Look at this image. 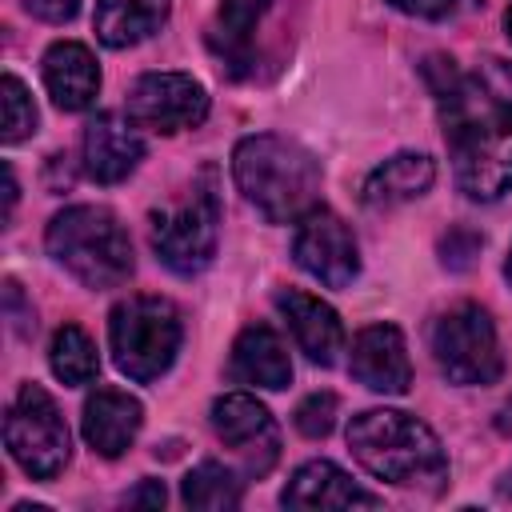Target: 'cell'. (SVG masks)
<instances>
[{
    "mask_svg": "<svg viewBox=\"0 0 512 512\" xmlns=\"http://www.w3.org/2000/svg\"><path fill=\"white\" fill-rule=\"evenodd\" d=\"M424 80L436 96L456 188L468 200H500L512 188V120L492 104L476 76H464L452 56H428Z\"/></svg>",
    "mask_w": 512,
    "mask_h": 512,
    "instance_id": "1",
    "label": "cell"
},
{
    "mask_svg": "<svg viewBox=\"0 0 512 512\" xmlns=\"http://www.w3.org/2000/svg\"><path fill=\"white\" fill-rule=\"evenodd\" d=\"M348 448L356 464L396 488L440 492L448 480V456L440 436L412 412L400 408H368L348 424Z\"/></svg>",
    "mask_w": 512,
    "mask_h": 512,
    "instance_id": "2",
    "label": "cell"
},
{
    "mask_svg": "<svg viewBox=\"0 0 512 512\" xmlns=\"http://www.w3.org/2000/svg\"><path fill=\"white\" fill-rule=\"evenodd\" d=\"M232 180L268 224H296L320 204V160L276 132L244 136L232 148Z\"/></svg>",
    "mask_w": 512,
    "mask_h": 512,
    "instance_id": "3",
    "label": "cell"
},
{
    "mask_svg": "<svg viewBox=\"0 0 512 512\" xmlns=\"http://www.w3.org/2000/svg\"><path fill=\"white\" fill-rule=\"evenodd\" d=\"M44 248L76 284L92 292L120 288L136 268L132 240L116 220V212L104 204L60 208L44 228Z\"/></svg>",
    "mask_w": 512,
    "mask_h": 512,
    "instance_id": "4",
    "label": "cell"
},
{
    "mask_svg": "<svg viewBox=\"0 0 512 512\" xmlns=\"http://www.w3.org/2000/svg\"><path fill=\"white\" fill-rule=\"evenodd\" d=\"M180 340H184V320L168 296H128L108 312L112 360L136 384L160 380L176 364Z\"/></svg>",
    "mask_w": 512,
    "mask_h": 512,
    "instance_id": "5",
    "label": "cell"
},
{
    "mask_svg": "<svg viewBox=\"0 0 512 512\" xmlns=\"http://www.w3.org/2000/svg\"><path fill=\"white\" fill-rule=\"evenodd\" d=\"M220 240V196L212 184V172H204L192 192L152 216V252L156 260L176 276H200Z\"/></svg>",
    "mask_w": 512,
    "mask_h": 512,
    "instance_id": "6",
    "label": "cell"
},
{
    "mask_svg": "<svg viewBox=\"0 0 512 512\" xmlns=\"http://www.w3.org/2000/svg\"><path fill=\"white\" fill-rule=\"evenodd\" d=\"M432 360L448 384L476 388L504 376V352L492 316L480 304H456L432 324Z\"/></svg>",
    "mask_w": 512,
    "mask_h": 512,
    "instance_id": "7",
    "label": "cell"
},
{
    "mask_svg": "<svg viewBox=\"0 0 512 512\" xmlns=\"http://www.w3.org/2000/svg\"><path fill=\"white\" fill-rule=\"evenodd\" d=\"M4 444H8V456L32 480H52L68 464V452H72L68 424H64L56 400L40 384H24L16 392V400L8 404Z\"/></svg>",
    "mask_w": 512,
    "mask_h": 512,
    "instance_id": "8",
    "label": "cell"
},
{
    "mask_svg": "<svg viewBox=\"0 0 512 512\" xmlns=\"http://www.w3.org/2000/svg\"><path fill=\"white\" fill-rule=\"evenodd\" d=\"M128 120L152 132H188L208 120V88L188 72H144L128 88Z\"/></svg>",
    "mask_w": 512,
    "mask_h": 512,
    "instance_id": "9",
    "label": "cell"
},
{
    "mask_svg": "<svg viewBox=\"0 0 512 512\" xmlns=\"http://www.w3.org/2000/svg\"><path fill=\"white\" fill-rule=\"evenodd\" d=\"M292 260L324 288H352L360 276V248L352 228L324 204L304 212L292 232Z\"/></svg>",
    "mask_w": 512,
    "mask_h": 512,
    "instance_id": "10",
    "label": "cell"
},
{
    "mask_svg": "<svg viewBox=\"0 0 512 512\" xmlns=\"http://www.w3.org/2000/svg\"><path fill=\"white\" fill-rule=\"evenodd\" d=\"M212 432L240 460L244 476H264L280 456V428L252 392H224L212 400Z\"/></svg>",
    "mask_w": 512,
    "mask_h": 512,
    "instance_id": "11",
    "label": "cell"
},
{
    "mask_svg": "<svg viewBox=\"0 0 512 512\" xmlns=\"http://www.w3.org/2000/svg\"><path fill=\"white\" fill-rule=\"evenodd\" d=\"M348 372L380 396H404L412 388V360H408V344L404 332L396 324H368L352 336V352H348Z\"/></svg>",
    "mask_w": 512,
    "mask_h": 512,
    "instance_id": "12",
    "label": "cell"
},
{
    "mask_svg": "<svg viewBox=\"0 0 512 512\" xmlns=\"http://www.w3.org/2000/svg\"><path fill=\"white\" fill-rule=\"evenodd\" d=\"M276 312L284 316L296 348L320 364V368H332L344 352V324H340V312L332 304H324L320 296L304 292V288H280L272 296Z\"/></svg>",
    "mask_w": 512,
    "mask_h": 512,
    "instance_id": "13",
    "label": "cell"
},
{
    "mask_svg": "<svg viewBox=\"0 0 512 512\" xmlns=\"http://www.w3.org/2000/svg\"><path fill=\"white\" fill-rule=\"evenodd\" d=\"M136 120H124L116 112H96L84 124V172L96 184H120L136 172V164L144 160V136L136 132Z\"/></svg>",
    "mask_w": 512,
    "mask_h": 512,
    "instance_id": "14",
    "label": "cell"
},
{
    "mask_svg": "<svg viewBox=\"0 0 512 512\" xmlns=\"http://www.w3.org/2000/svg\"><path fill=\"white\" fill-rule=\"evenodd\" d=\"M284 508H300V512H316V508H380V496L368 492L364 484H356L340 464L332 460H308L292 472V480L280 492Z\"/></svg>",
    "mask_w": 512,
    "mask_h": 512,
    "instance_id": "15",
    "label": "cell"
},
{
    "mask_svg": "<svg viewBox=\"0 0 512 512\" xmlns=\"http://www.w3.org/2000/svg\"><path fill=\"white\" fill-rule=\"evenodd\" d=\"M144 424V404L124 392V388H96L84 400V416H80V432L88 440V448L104 460H116L132 448L136 432Z\"/></svg>",
    "mask_w": 512,
    "mask_h": 512,
    "instance_id": "16",
    "label": "cell"
},
{
    "mask_svg": "<svg viewBox=\"0 0 512 512\" xmlns=\"http://www.w3.org/2000/svg\"><path fill=\"white\" fill-rule=\"evenodd\" d=\"M40 76H44V88L60 112H84L96 104L100 64H96L88 44H80V40L48 44V52L40 60Z\"/></svg>",
    "mask_w": 512,
    "mask_h": 512,
    "instance_id": "17",
    "label": "cell"
},
{
    "mask_svg": "<svg viewBox=\"0 0 512 512\" xmlns=\"http://www.w3.org/2000/svg\"><path fill=\"white\" fill-rule=\"evenodd\" d=\"M272 0H220L216 16L208 24V52L220 60V68L240 80L256 64V28L264 20Z\"/></svg>",
    "mask_w": 512,
    "mask_h": 512,
    "instance_id": "18",
    "label": "cell"
},
{
    "mask_svg": "<svg viewBox=\"0 0 512 512\" xmlns=\"http://www.w3.org/2000/svg\"><path fill=\"white\" fill-rule=\"evenodd\" d=\"M228 376L236 384H248V388H268V392L288 388L292 384V356H288L284 340L276 336V328H268V324L240 328V336L232 340Z\"/></svg>",
    "mask_w": 512,
    "mask_h": 512,
    "instance_id": "19",
    "label": "cell"
},
{
    "mask_svg": "<svg viewBox=\"0 0 512 512\" xmlns=\"http://www.w3.org/2000/svg\"><path fill=\"white\" fill-rule=\"evenodd\" d=\"M436 184V160L424 152H396L384 164H376L360 188L368 208H396L408 200H420Z\"/></svg>",
    "mask_w": 512,
    "mask_h": 512,
    "instance_id": "20",
    "label": "cell"
},
{
    "mask_svg": "<svg viewBox=\"0 0 512 512\" xmlns=\"http://www.w3.org/2000/svg\"><path fill=\"white\" fill-rule=\"evenodd\" d=\"M172 0H96L92 28L104 48H132L164 28Z\"/></svg>",
    "mask_w": 512,
    "mask_h": 512,
    "instance_id": "21",
    "label": "cell"
},
{
    "mask_svg": "<svg viewBox=\"0 0 512 512\" xmlns=\"http://www.w3.org/2000/svg\"><path fill=\"white\" fill-rule=\"evenodd\" d=\"M48 368L60 384L68 388H80V384H92L96 372H100V356H96V344L92 336L80 328V324H60L52 332V344H48Z\"/></svg>",
    "mask_w": 512,
    "mask_h": 512,
    "instance_id": "22",
    "label": "cell"
},
{
    "mask_svg": "<svg viewBox=\"0 0 512 512\" xmlns=\"http://www.w3.org/2000/svg\"><path fill=\"white\" fill-rule=\"evenodd\" d=\"M180 500L196 512H232V508H240V476L232 468H224L220 460H200L184 476Z\"/></svg>",
    "mask_w": 512,
    "mask_h": 512,
    "instance_id": "23",
    "label": "cell"
},
{
    "mask_svg": "<svg viewBox=\"0 0 512 512\" xmlns=\"http://www.w3.org/2000/svg\"><path fill=\"white\" fill-rule=\"evenodd\" d=\"M0 104H4V128H0V140L4 144H20L36 132V104H32V92L24 88L20 76L4 72L0 76Z\"/></svg>",
    "mask_w": 512,
    "mask_h": 512,
    "instance_id": "24",
    "label": "cell"
},
{
    "mask_svg": "<svg viewBox=\"0 0 512 512\" xmlns=\"http://www.w3.org/2000/svg\"><path fill=\"white\" fill-rule=\"evenodd\" d=\"M336 408H340L336 392H312V396H304L296 404V416H292L296 420V432L308 436V440H324L332 432V424H336Z\"/></svg>",
    "mask_w": 512,
    "mask_h": 512,
    "instance_id": "25",
    "label": "cell"
},
{
    "mask_svg": "<svg viewBox=\"0 0 512 512\" xmlns=\"http://www.w3.org/2000/svg\"><path fill=\"white\" fill-rule=\"evenodd\" d=\"M472 76H476L480 88L492 96V104L512 120V60H504V56H484Z\"/></svg>",
    "mask_w": 512,
    "mask_h": 512,
    "instance_id": "26",
    "label": "cell"
},
{
    "mask_svg": "<svg viewBox=\"0 0 512 512\" xmlns=\"http://www.w3.org/2000/svg\"><path fill=\"white\" fill-rule=\"evenodd\" d=\"M440 252H444V268L460 272V268H468L472 256L480 252V236L468 232V228H456V232H448V240L440 244Z\"/></svg>",
    "mask_w": 512,
    "mask_h": 512,
    "instance_id": "27",
    "label": "cell"
},
{
    "mask_svg": "<svg viewBox=\"0 0 512 512\" xmlns=\"http://www.w3.org/2000/svg\"><path fill=\"white\" fill-rule=\"evenodd\" d=\"M4 312H8V320L16 328V336H32L36 332V312L24 308V292H20L16 280H4Z\"/></svg>",
    "mask_w": 512,
    "mask_h": 512,
    "instance_id": "28",
    "label": "cell"
},
{
    "mask_svg": "<svg viewBox=\"0 0 512 512\" xmlns=\"http://www.w3.org/2000/svg\"><path fill=\"white\" fill-rule=\"evenodd\" d=\"M24 8L44 24H68L80 12V0H24Z\"/></svg>",
    "mask_w": 512,
    "mask_h": 512,
    "instance_id": "29",
    "label": "cell"
},
{
    "mask_svg": "<svg viewBox=\"0 0 512 512\" xmlns=\"http://www.w3.org/2000/svg\"><path fill=\"white\" fill-rule=\"evenodd\" d=\"M388 4L404 16H416V20H444L456 8V0H388Z\"/></svg>",
    "mask_w": 512,
    "mask_h": 512,
    "instance_id": "30",
    "label": "cell"
},
{
    "mask_svg": "<svg viewBox=\"0 0 512 512\" xmlns=\"http://www.w3.org/2000/svg\"><path fill=\"white\" fill-rule=\"evenodd\" d=\"M132 508H164V484L160 480H144L136 492H128Z\"/></svg>",
    "mask_w": 512,
    "mask_h": 512,
    "instance_id": "31",
    "label": "cell"
},
{
    "mask_svg": "<svg viewBox=\"0 0 512 512\" xmlns=\"http://www.w3.org/2000/svg\"><path fill=\"white\" fill-rule=\"evenodd\" d=\"M12 208H16V172L12 164H4V220H12Z\"/></svg>",
    "mask_w": 512,
    "mask_h": 512,
    "instance_id": "32",
    "label": "cell"
},
{
    "mask_svg": "<svg viewBox=\"0 0 512 512\" xmlns=\"http://www.w3.org/2000/svg\"><path fill=\"white\" fill-rule=\"evenodd\" d=\"M496 428H500L504 436H512V400H504V408L496 412Z\"/></svg>",
    "mask_w": 512,
    "mask_h": 512,
    "instance_id": "33",
    "label": "cell"
},
{
    "mask_svg": "<svg viewBox=\"0 0 512 512\" xmlns=\"http://www.w3.org/2000/svg\"><path fill=\"white\" fill-rule=\"evenodd\" d=\"M496 492H500V496H504V500H512V468H508V472H504V480H500V484H496Z\"/></svg>",
    "mask_w": 512,
    "mask_h": 512,
    "instance_id": "34",
    "label": "cell"
},
{
    "mask_svg": "<svg viewBox=\"0 0 512 512\" xmlns=\"http://www.w3.org/2000/svg\"><path fill=\"white\" fill-rule=\"evenodd\" d=\"M504 276H508V284H512V248H508V260H504Z\"/></svg>",
    "mask_w": 512,
    "mask_h": 512,
    "instance_id": "35",
    "label": "cell"
},
{
    "mask_svg": "<svg viewBox=\"0 0 512 512\" xmlns=\"http://www.w3.org/2000/svg\"><path fill=\"white\" fill-rule=\"evenodd\" d=\"M504 28H508V40H512V8L504 12Z\"/></svg>",
    "mask_w": 512,
    "mask_h": 512,
    "instance_id": "36",
    "label": "cell"
}]
</instances>
